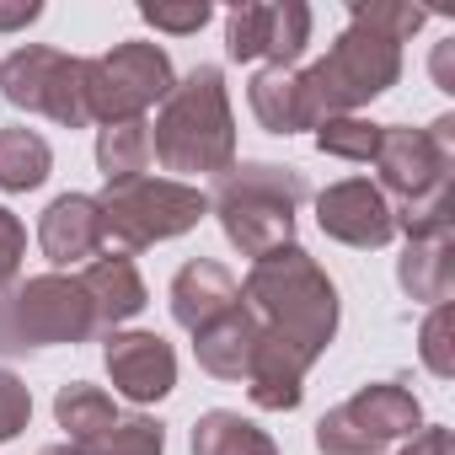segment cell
Returning a JSON list of instances; mask_svg holds the SVG:
<instances>
[{
	"label": "cell",
	"instance_id": "9a60e30c",
	"mask_svg": "<svg viewBox=\"0 0 455 455\" xmlns=\"http://www.w3.org/2000/svg\"><path fill=\"white\" fill-rule=\"evenodd\" d=\"M316 359L306 348H295L290 338L268 332L258 338V354H252V370H247V396L263 407V412H295L300 396H306V370Z\"/></svg>",
	"mask_w": 455,
	"mask_h": 455
},
{
	"label": "cell",
	"instance_id": "603a6c76",
	"mask_svg": "<svg viewBox=\"0 0 455 455\" xmlns=\"http://www.w3.org/2000/svg\"><path fill=\"white\" fill-rule=\"evenodd\" d=\"M49 166H54V150H49V140L38 129H22V124L0 129V188L6 193L38 188L49 177Z\"/></svg>",
	"mask_w": 455,
	"mask_h": 455
},
{
	"label": "cell",
	"instance_id": "277c9868",
	"mask_svg": "<svg viewBox=\"0 0 455 455\" xmlns=\"http://www.w3.org/2000/svg\"><path fill=\"white\" fill-rule=\"evenodd\" d=\"M396 76H402V44H391L364 22H348L343 38L327 49V60H316L311 70H295L306 124L316 129L327 118H354L364 102L386 97Z\"/></svg>",
	"mask_w": 455,
	"mask_h": 455
},
{
	"label": "cell",
	"instance_id": "44dd1931",
	"mask_svg": "<svg viewBox=\"0 0 455 455\" xmlns=\"http://www.w3.org/2000/svg\"><path fill=\"white\" fill-rule=\"evenodd\" d=\"M247 102H252V113H258V124L268 134H300V129H311L306 108H300L295 70H258L252 86H247Z\"/></svg>",
	"mask_w": 455,
	"mask_h": 455
},
{
	"label": "cell",
	"instance_id": "ba28073f",
	"mask_svg": "<svg viewBox=\"0 0 455 455\" xmlns=\"http://www.w3.org/2000/svg\"><path fill=\"white\" fill-rule=\"evenodd\" d=\"M177 86L166 49L156 44H113L108 54L86 60V113L92 124H124V118H145L156 102H166V92Z\"/></svg>",
	"mask_w": 455,
	"mask_h": 455
},
{
	"label": "cell",
	"instance_id": "9c48e42d",
	"mask_svg": "<svg viewBox=\"0 0 455 455\" xmlns=\"http://www.w3.org/2000/svg\"><path fill=\"white\" fill-rule=\"evenodd\" d=\"M0 97L22 113H44L60 129H86V60L28 44L0 60Z\"/></svg>",
	"mask_w": 455,
	"mask_h": 455
},
{
	"label": "cell",
	"instance_id": "ffe728a7",
	"mask_svg": "<svg viewBox=\"0 0 455 455\" xmlns=\"http://www.w3.org/2000/svg\"><path fill=\"white\" fill-rule=\"evenodd\" d=\"M193 455H279V444L242 412L214 407L193 423Z\"/></svg>",
	"mask_w": 455,
	"mask_h": 455
},
{
	"label": "cell",
	"instance_id": "f546056e",
	"mask_svg": "<svg viewBox=\"0 0 455 455\" xmlns=\"http://www.w3.org/2000/svg\"><path fill=\"white\" fill-rule=\"evenodd\" d=\"M140 17H145L156 33L188 38V33H198V28L214 17V6H204V0H193V6H140Z\"/></svg>",
	"mask_w": 455,
	"mask_h": 455
},
{
	"label": "cell",
	"instance_id": "3957f363",
	"mask_svg": "<svg viewBox=\"0 0 455 455\" xmlns=\"http://www.w3.org/2000/svg\"><path fill=\"white\" fill-rule=\"evenodd\" d=\"M306 198H311L306 172L279 161H242L214 182L209 209L220 214V231L231 236V247L258 263L279 247H295V209Z\"/></svg>",
	"mask_w": 455,
	"mask_h": 455
},
{
	"label": "cell",
	"instance_id": "f1b7e54d",
	"mask_svg": "<svg viewBox=\"0 0 455 455\" xmlns=\"http://www.w3.org/2000/svg\"><path fill=\"white\" fill-rule=\"evenodd\" d=\"M33 418V391L17 370H0V444H12Z\"/></svg>",
	"mask_w": 455,
	"mask_h": 455
},
{
	"label": "cell",
	"instance_id": "5bb4252c",
	"mask_svg": "<svg viewBox=\"0 0 455 455\" xmlns=\"http://www.w3.org/2000/svg\"><path fill=\"white\" fill-rule=\"evenodd\" d=\"M102 242H108V231H102V209L92 193H60L38 220V247L54 268L92 263L102 252Z\"/></svg>",
	"mask_w": 455,
	"mask_h": 455
},
{
	"label": "cell",
	"instance_id": "cb8c5ba5",
	"mask_svg": "<svg viewBox=\"0 0 455 455\" xmlns=\"http://www.w3.org/2000/svg\"><path fill=\"white\" fill-rule=\"evenodd\" d=\"M54 418H60V428L70 434V444H81V439L102 434L108 423H118L124 412H118V402H113L102 386L70 380V386H60V396H54Z\"/></svg>",
	"mask_w": 455,
	"mask_h": 455
},
{
	"label": "cell",
	"instance_id": "d6a6232c",
	"mask_svg": "<svg viewBox=\"0 0 455 455\" xmlns=\"http://www.w3.org/2000/svg\"><path fill=\"white\" fill-rule=\"evenodd\" d=\"M38 17H44L38 0H22V6H0V33H17V28H28V22H38Z\"/></svg>",
	"mask_w": 455,
	"mask_h": 455
},
{
	"label": "cell",
	"instance_id": "4316f807",
	"mask_svg": "<svg viewBox=\"0 0 455 455\" xmlns=\"http://www.w3.org/2000/svg\"><path fill=\"white\" fill-rule=\"evenodd\" d=\"M418 354H423L428 375H439V380L455 375V306H450V300L423 316V327H418Z\"/></svg>",
	"mask_w": 455,
	"mask_h": 455
},
{
	"label": "cell",
	"instance_id": "83f0119b",
	"mask_svg": "<svg viewBox=\"0 0 455 455\" xmlns=\"http://www.w3.org/2000/svg\"><path fill=\"white\" fill-rule=\"evenodd\" d=\"M348 22H364V28L386 33L391 44H407V38L428 22V12L407 6V0H375V6H354V12H348Z\"/></svg>",
	"mask_w": 455,
	"mask_h": 455
},
{
	"label": "cell",
	"instance_id": "7a4b0ae2",
	"mask_svg": "<svg viewBox=\"0 0 455 455\" xmlns=\"http://www.w3.org/2000/svg\"><path fill=\"white\" fill-rule=\"evenodd\" d=\"M242 300L268 332L290 338L311 359H322L338 338V290L316 268V258L300 247H279V252L258 258L242 284Z\"/></svg>",
	"mask_w": 455,
	"mask_h": 455
},
{
	"label": "cell",
	"instance_id": "7402d4cb",
	"mask_svg": "<svg viewBox=\"0 0 455 455\" xmlns=\"http://www.w3.org/2000/svg\"><path fill=\"white\" fill-rule=\"evenodd\" d=\"M150 118H124V124H102L97 129V166L108 182H129L145 177L150 166Z\"/></svg>",
	"mask_w": 455,
	"mask_h": 455
},
{
	"label": "cell",
	"instance_id": "5b68a950",
	"mask_svg": "<svg viewBox=\"0 0 455 455\" xmlns=\"http://www.w3.org/2000/svg\"><path fill=\"white\" fill-rule=\"evenodd\" d=\"M86 338H97V316L81 279L38 274L28 284L0 290V359L28 348H54V343H86Z\"/></svg>",
	"mask_w": 455,
	"mask_h": 455
},
{
	"label": "cell",
	"instance_id": "4fadbf2b",
	"mask_svg": "<svg viewBox=\"0 0 455 455\" xmlns=\"http://www.w3.org/2000/svg\"><path fill=\"white\" fill-rule=\"evenodd\" d=\"M102 364H108L113 391L129 396L134 407H150V402L172 396V386H177V354L161 332H108Z\"/></svg>",
	"mask_w": 455,
	"mask_h": 455
},
{
	"label": "cell",
	"instance_id": "8992f818",
	"mask_svg": "<svg viewBox=\"0 0 455 455\" xmlns=\"http://www.w3.org/2000/svg\"><path fill=\"white\" fill-rule=\"evenodd\" d=\"M97 209H102V231L124 252H145L156 242L188 236L209 214V193L177 177H129V182H108Z\"/></svg>",
	"mask_w": 455,
	"mask_h": 455
},
{
	"label": "cell",
	"instance_id": "7c38bea8",
	"mask_svg": "<svg viewBox=\"0 0 455 455\" xmlns=\"http://www.w3.org/2000/svg\"><path fill=\"white\" fill-rule=\"evenodd\" d=\"M316 225L343 242V247H359V252H375L396 236V214H391V198L370 182V177H343L332 188L316 193Z\"/></svg>",
	"mask_w": 455,
	"mask_h": 455
},
{
	"label": "cell",
	"instance_id": "ac0fdd59",
	"mask_svg": "<svg viewBox=\"0 0 455 455\" xmlns=\"http://www.w3.org/2000/svg\"><path fill=\"white\" fill-rule=\"evenodd\" d=\"M258 338H263V322L247 311V300L236 311H225L214 327L193 332V354H198V370L214 375V380H247L252 370V354H258Z\"/></svg>",
	"mask_w": 455,
	"mask_h": 455
},
{
	"label": "cell",
	"instance_id": "1f68e13d",
	"mask_svg": "<svg viewBox=\"0 0 455 455\" xmlns=\"http://www.w3.org/2000/svg\"><path fill=\"white\" fill-rule=\"evenodd\" d=\"M402 455H450V428H418Z\"/></svg>",
	"mask_w": 455,
	"mask_h": 455
},
{
	"label": "cell",
	"instance_id": "8fae6325",
	"mask_svg": "<svg viewBox=\"0 0 455 455\" xmlns=\"http://www.w3.org/2000/svg\"><path fill=\"white\" fill-rule=\"evenodd\" d=\"M311 44V6L274 0V6H236L225 17V54L236 65L268 60V70H295V60Z\"/></svg>",
	"mask_w": 455,
	"mask_h": 455
},
{
	"label": "cell",
	"instance_id": "d6986e66",
	"mask_svg": "<svg viewBox=\"0 0 455 455\" xmlns=\"http://www.w3.org/2000/svg\"><path fill=\"white\" fill-rule=\"evenodd\" d=\"M396 279L412 300L423 306H444L455 295V231L450 236H418L407 242L402 263H396Z\"/></svg>",
	"mask_w": 455,
	"mask_h": 455
},
{
	"label": "cell",
	"instance_id": "6da1fadb",
	"mask_svg": "<svg viewBox=\"0 0 455 455\" xmlns=\"http://www.w3.org/2000/svg\"><path fill=\"white\" fill-rule=\"evenodd\" d=\"M150 156L182 177H198V172L225 177L236 166V118H231L220 65H193L166 92V102L150 124Z\"/></svg>",
	"mask_w": 455,
	"mask_h": 455
},
{
	"label": "cell",
	"instance_id": "52a82bcc",
	"mask_svg": "<svg viewBox=\"0 0 455 455\" xmlns=\"http://www.w3.org/2000/svg\"><path fill=\"white\" fill-rule=\"evenodd\" d=\"M423 428V407L407 386L375 380L359 386L348 402H338L316 423V450L322 455H386L396 439H412Z\"/></svg>",
	"mask_w": 455,
	"mask_h": 455
},
{
	"label": "cell",
	"instance_id": "2e32d148",
	"mask_svg": "<svg viewBox=\"0 0 455 455\" xmlns=\"http://www.w3.org/2000/svg\"><path fill=\"white\" fill-rule=\"evenodd\" d=\"M236 306H242V284L231 279V268H220L209 258H193L177 268V279H172V322L177 327L204 332Z\"/></svg>",
	"mask_w": 455,
	"mask_h": 455
},
{
	"label": "cell",
	"instance_id": "d4e9b609",
	"mask_svg": "<svg viewBox=\"0 0 455 455\" xmlns=\"http://www.w3.org/2000/svg\"><path fill=\"white\" fill-rule=\"evenodd\" d=\"M70 450L76 455H161L166 450V428L156 418L134 412V418H118V423H108L102 434H92V439H81Z\"/></svg>",
	"mask_w": 455,
	"mask_h": 455
},
{
	"label": "cell",
	"instance_id": "836d02e7",
	"mask_svg": "<svg viewBox=\"0 0 455 455\" xmlns=\"http://www.w3.org/2000/svg\"><path fill=\"white\" fill-rule=\"evenodd\" d=\"M38 455H76L70 444H49V450H38Z\"/></svg>",
	"mask_w": 455,
	"mask_h": 455
},
{
	"label": "cell",
	"instance_id": "484cf974",
	"mask_svg": "<svg viewBox=\"0 0 455 455\" xmlns=\"http://www.w3.org/2000/svg\"><path fill=\"white\" fill-rule=\"evenodd\" d=\"M380 129L386 124H370V118H327V124H316V150L338 156V161H375Z\"/></svg>",
	"mask_w": 455,
	"mask_h": 455
},
{
	"label": "cell",
	"instance_id": "30bf717a",
	"mask_svg": "<svg viewBox=\"0 0 455 455\" xmlns=\"http://www.w3.org/2000/svg\"><path fill=\"white\" fill-rule=\"evenodd\" d=\"M375 166H380V193H396L402 209L450 193V177H455V118L444 113L428 129L386 124Z\"/></svg>",
	"mask_w": 455,
	"mask_h": 455
},
{
	"label": "cell",
	"instance_id": "4dcf8cb0",
	"mask_svg": "<svg viewBox=\"0 0 455 455\" xmlns=\"http://www.w3.org/2000/svg\"><path fill=\"white\" fill-rule=\"evenodd\" d=\"M22 258H28V231H22V220H17L6 204H0V290L17 284Z\"/></svg>",
	"mask_w": 455,
	"mask_h": 455
},
{
	"label": "cell",
	"instance_id": "e0dca14e",
	"mask_svg": "<svg viewBox=\"0 0 455 455\" xmlns=\"http://www.w3.org/2000/svg\"><path fill=\"white\" fill-rule=\"evenodd\" d=\"M81 290L92 300V316H97V332H118V322L140 316L145 311V279L134 268L129 252H102L81 268Z\"/></svg>",
	"mask_w": 455,
	"mask_h": 455
}]
</instances>
